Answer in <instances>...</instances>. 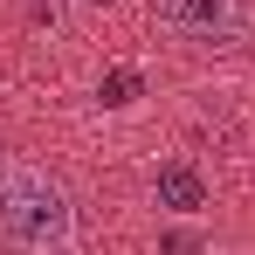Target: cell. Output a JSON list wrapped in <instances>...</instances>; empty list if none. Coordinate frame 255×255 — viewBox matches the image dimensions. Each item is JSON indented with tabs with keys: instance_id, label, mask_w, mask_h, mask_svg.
<instances>
[{
	"instance_id": "3",
	"label": "cell",
	"mask_w": 255,
	"mask_h": 255,
	"mask_svg": "<svg viewBox=\"0 0 255 255\" xmlns=\"http://www.w3.org/2000/svg\"><path fill=\"white\" fill-rule=\"evenodd\" d=\"M159 207L200 214V207H207V179H200L193 166H159Z\"/></svg>"
},
{
	"instance_id": "1",
	"label": "cell",
	"mask_w": 255,
	"mask_h": 255,
	"mask_svg": "<svg viewBox=\"0 0 255 255\" xmlns=\"http://www.w3.org/2000/svg\"><path fill=\"white\" fill-rule=\"evenodd\" d=\"M0 235L21 255H76V214L48 172L0 159Z\"/></svg>"
},
{
	"instance_id": "4",
	"label": "cell",
	"mask_w": 255,
	"mask_h": 255,
	"mask_svg": "<svg viewBox=\"0 0 255 255\" xmlns=\"http://www.w3.org/2000/svg\"><path fill=\"white\" fill-rule=\"evenodd\" d=\"M138 69H111V76H104V104H111V111H125V104H138Z\"/></svg>"
},
{
	"instance_id": "2",
	"label": "cell",
	"mask_w": 255,
	"mask_h": 255,
	"mask_svg": "<svg viewBox=\"0 0 255 255\" xmlns=\"http://www.w3.org/2000/svg\"><path fill=\"white\" fill-rule=\"evenodd\" d=\"M159 21H166L179 42L200 48H228L249 21V0H159Z\"/></svg>"
},
{
	"instance_id": "5",
	"label": "cell",
	"mask_w": 255,
	"mask_h": 255,
	"mask_svg": "<svg viewBox=\"0 0 255 255\" xmlns=\"http://www.w3.org/2000/svg\"><path fill=\"white\" fill-rule=\"evenodd\" d=\"M166 255H200V242L193 235H166Z\"/></svg>"
}]
</instances>
